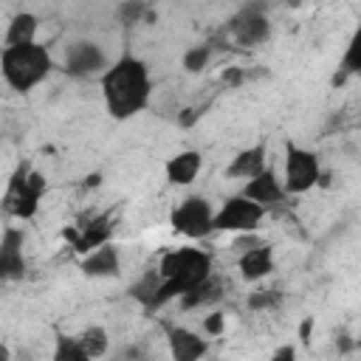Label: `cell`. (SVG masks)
<instances>
[{
	"label": "cell",
	"mask_w": 361,
	"mask_h": 361,
	"mask_svg": "<svg viewBox=\"0 0 361 361\" xmlns=\"http://www.w3.org/2000/svg\"><path fill=\"white\" fill-rule=\"evenodd\" d=\"M228 34L234 37L237 45L243 48H257L271 37V20H268V6L265 3H248L243 6L231 23H228Z\"/></svg>",
	"instance_id": "obj_9"
},
{
	"label": "cell",
	"mask_w": 361,
	"mask_h": 361,
	"mask_svg": "<svg viewBox=\"0 0 361 361\" xmlns=\"http://www.w3.org/2000/svg\"><path fill=\"white\" fill-rule=\"evenodd\" d=\"M166 350H169L172 361H203L209 341L203 338V333H195L180 324H169L166 327Z\"/></svg>",
	"instance_id": "obj_11"
},
{
	"label": "cell",
	"mask_w": 361,
	"mask_h": 361,
	"mask_svg": "<svg viewBox=\"0 0 361 361\" xmlns=\"http://www.w3.org/2000/svg\"><path fill=\"white\" fill-rule=\"evenodd\" d=\"M262 220H265V209L262 206L251 203L243 195H231L214 212L212 228L214 231H228V234H254Z\"/></svg>",
	"instance_id": "obj_7"
},
{
	"label": "cell",
	"mask_w": 361,
	"mask_h": 361,
	"mask_svg": "<svg viewBox=\"0 0 361 361\" xmlns=\"http://www.w3.org/2000/svg\"><path fill=\"white\" fill-rule=\"evenodd\" d=\"M158 288H161V274H158L155 268H149V271H144V274L130 285V296H133V299H135L147 313H152V305H155Z\"/></svg>",
	"instance_id": "obj_20"
},
{
	"label": "cell",
	"mask_w": 361,
	"mask_h": 361,
	"mask_svg": "<svg viewBox=\"0 0 361 361\" xmlns=\"http://www.w3.org/2000/svg\"><path fill=\"white\" fill-rule=\"evenodd\" d=\"M82 274L90 276V279H110V276H118L121 274V251L113 245V243H104L99 245L96 251L85 254L82 259Z\"/></svg>",
	"instance_id": "obj_14"
},
{
	"label": "cell",
	"mask_w": 361,
	"mask_h": 361,
	"mask_svg": "<svg viewBox=\"0 0 361 361\" xmlns=\"http://www.w3.org/2000/svg\"><path fill=\"white\" fill-rule=\"evenodd\" d=\"M268 361H296V347L293 344H279Z\"/></svg>",
	"instance_id": "obj_28"
},
{
	"label": "cell",
	"mask_w": 361,
	"mask_h": 361,
	"mask_svg": "<svg viewBox=\"0 0 361 361\" xmlns=\"http://www.w3.org/2000/svg\"><path fill=\"white\" fill-rule=\"evenodd\" d=\"M37 28H39V20L37 14L31 11H17L6 28V45H28V42H37Z\"/></svg>",
	"instance_id": "obj_19"
},
{
	"label": "cell",
	"mask_w": 361,
	"mask_h": 361,
	"mask_svg": "<svg viewBox=\"0 0 361 361\" xmlns=\"http://www.w3.org/2000/svg\"><path fill=\"white\" fill-rule=\"evenodd\" d=\"M262 169H268V147H265V144H254V147L240 149V152L228 161L226 178L251 180V178H257Z\"/></svg>",
	"instance_id": "obj_15"
},
{
	"label": "cell",
	"mask_w": 361,
	"mask_h": 361,
	"mask_svg": "<svg viewBox=\"0 0 361 361\" xmlns=\"http://www.w3.org/2000/svg\"><path fill=\"white\" fill-rule=\"evenodd\" d=\"M226 330V316L223 313H209V316H203V336H220Z\"/></svg>",
	"instance_id": "obj_27"
},
{
	"label": "cell",
	"mask_w": 361,
	"mask_h": 361,
	"mask_svg": "<svg viewBox=\"0 0 361 361\" xmlns=\"http://www.w3.org/2000/svg\"><path fill=\"white\" fill-rule=\"evenodd\" d=\"M200 166H203V155L197 149H180L172 158H166L164 175L172 186H189L200 175Z\"/></svg>",
	"instance_id": "obj_16"
},
{
	"label": "cell",
	"mask_w": 361,
	"mask_h": 361,
	"mask_svg": "<svg viewBox=\"0 0 361 361\" xmlns=\"http://www.w3.org/2000/svg\"><path fill=\"white\" fill-rule=\"evenodd\" d=\"M0 361H8V347L0 344Z\"/></svg>",
	"instance_id": "obj_32"
},
{
	"label": "cell",
	"mask_w": 361,
	"mask_h": 361,
	"mask_svg": "<svg viewBox=\"0 0 361 361\" xmlns=\"http://www.w3.org/2000/svg\"><path fill=\"white\" fill-rule=\"evenodd\" d=\"M180 62H183V71H186V73H200V71L212 62V45L203 42V45H192V48H186Z\"/></svg>",
	"instance_id": "obj_23"
},
{
	"label": "cell",
	"mask_w": 361,
	"mask_h": 361,
	"mask_svg": "<svg viewBox=\"0 0 361 361\" xmlns=\"http://www.w3.org/2000/svg\"><path fill=\"white\" fill-rule=\"evenodd\" d=\"M54 71L51 51L39 42L6 45L0 51V73L14 93H31Z\"/></svg>",
	"instance_id": "obj_3"
},
{
	"label": "cell",
	"mask_w": 361,
	"mask_h": 361,
	"mask_svg": "<svg viewBox=\"0 0 361 361\" xmlns=\"http://www.w3.org/2000/svg\"><path fill=\"white\" fill-rule=\"evenodd\" d=\"M110 361H158L155 353L149 350L147 341H135V344H127L121 350H116V355Z\"/></svg>",
	"instance_id": "obj_25"
},
{
	"label": "cell",
	"mask_w": 361,
	"mask_h": 361,
	"mask_svg": "<svg viewBox=\"0 0 361 361\" xmlns=\"http://www.w3.org/2000/svg\"><path fill=\"white\" fill-rule=\"evenodd\" d=\"M178 299H180V307H183V310H197V307L214 305V302L223 299V282L212 274V276H206L200 285H195L192 290H186V293L178 296Z\"/></svg>",
	"instance_id": "obj_18"
},
{
	"label": "cell",
	"mask_w": 361,
	"mask_h": 361,
	"mask_svg": "<svg viewBox=\"0 0 361 361\" xmlns=\"http://www.w3.org/2000/svg\"><path fill=\"white\" fill-rule=\"evenodd\" d=\"M214 220V209L203 195H189L180 203H175V209L169 212V226L175 234L186 237V240H203L209 237Z\"/></svg>",
	"instance_id": "obj_6"
},
{
	"label": "cell",
	"mask_w": 361,
	"mask_h": 361,
	"mask_svg": "<svg viewBox=\"0 0 361 361\" xmlns=\"http://www.w3.org/2000/svg\"><path fill=\"white\" fill-rule=\"evenodd\" d=\"M237 271H240V276H243L245 282H259V279H265V276L274 271V251H271V245L259 243V245L243 251V254L237 257Z\"/></svg>",
	"instance_id": "obj_17"
},
{
	"label": "cell",
	"mask_w": 361,
	"mask_h": 361,
	"mask_svg": "<svg viewBox=\"0 0 361 361\" xmlns=\"http://www.w3.org/2000/svg\"><path fill=\"white\" fill-rule=\"evenodd\" d=\"M104 110L116 121H127L147 110L152 96V79L144 59L135 54H121L116 62L107 65V71L99 76Z\"/></svg>",
	"instance_id": "obj_1"
},
{
	"label": "cell",
	"mask_w": 361,
	"mask_h": 361,
	"mask_svg": "<svg viewBox=\"0 0 361 361\" xmlns=\"http://www.w3.org/2000/svg\"><path fill=\"white\" fill-rule=\"evenodd\" d=\"M76 338H79V344H82V350L96 361V358H104L107 353H110V333L102 327V324H87V327H82L79 333H76Z\"/></svg>",
	"instance_id": "obj_21"
},
{
	"label": "cell",
	"mask_w": 361,
	"mask_h": 361,
	"mask_svg": "<svg viewBox=\"0 0 361 361\" xmlns=\"http://www.w3.org/2000/svg\"><path fill=\"white\" fill-rule=\"evenodd\" d=\"M155 271L161 274V288H158L152 310L164 307L169 299L183 296L186 290L200 285L206 276H212V254L203 248H192V245L172 248L158 259Z\"/></svg>",
	"instance_id": "obj_2"
},
{
	"label": "cell",
	"mask_w": 361,
	"mask_h": 361,
	"mask_svg": "<svg viewBox=\"0 0 361 361\" xmlns=\"http://www.w3.org/2000/svg\"><path fill=\"white\" fill-rule=\"evenodd\" d=\"M25 234L17 226H6L0 234V282H17L28 274Z\"/></svg>",
	"instance_id": "obj_10"
},
{
	"label": "cell",
	"mask_w": 361,
	"mask_h": 361,
	"mask_svg": "<svg viewBox=\"0 0 361 361\" xmlns=\"http://www.w3.org/2000/svg\"><path fill=\"white\" fill-rule=\"evenodd\" d=\"M144 11H147V6H144V3H121V6H118V17H121V23H124V25L138 23V20L144 17Z\"/></svg>",
	"instance_id": "obj_26"
},
{
	"label": "cell",
	"mask_w": 361,
	"mask_h": 361,
	"mask_svg": "<svg viewBox=\"0 0 361 361\" xmlns=\"http://www.w3.org/2000/svg\"><path fill=\"white\" fill-rule=\"evenodd\" d=\"M107 54L102 51L99 42L93 39H73L65 45L62 54V71L73 79H90V76H102L107 71Z\"/></svg>",
	"instance_id": "obj_8"
},
{
	"label": "cell",
	"mask_w": 361,
	"mask_h": 361,
	"mask_svg": "<svg viewBox=\"0 0 361 361\" xmlns=\"http://www.w3.org/2000/svg\"><path fill=\"white\" fill-rule=\"evenodd\" d=\"M223 79L231 82V85H237V82L243 79V73H240V71H228V73H223Z\"/></svg>",
	"instance_id": "obj_30"
},
{
	"label": "cell",
	"mask_w": 361,
	"mask_h": 361,
	"mask_svg": "<svg viewBox=\"0 0 361 361\" xmlns=\"http://www.w3.org/2000/svg\"><path fill=\"white\" fill-rule=\"evenodd\" d=\"M243 197H248L251 203H257V206H262L265 212L271 209V206H279V203H285V186H282V180H279V175L268 166V169H262L257 178H251V180H245V186H243V192H240Z\"/></svg>",
	"instance_id": "obj_12"
},
{
	"label": "cell",
	"mask_w": 361,
	"mask_h": 361,
	"mask_svg": "<svg viewBox=\"0 0 361 361\" xmlns=\"http://www.w3.org/2000/svg\"><path fill=\"white\" fill-rule=\"evenodd\" d=\"M279 305H282V293L274 290V288H262V290L248 293V307L251 310H276Z\"/></svg>",
	"instance_id": "obj_24"
},
{
	"label": "cell",
	"mask_w": 361,
	"mask_h": 361,
	"mask_svg": "<svg viewBox=\"0 0 361 361\" xmlns=\"http://www.w3.org/2000/svg\"><path fill=\"white\" fill-rule=\"evenodd\" d=\"M45 186H48L45 178L37 169H31L28 164H20L6 183L3 209L17 220H31L39 209V197H42Z\"/></svg>",
	"instance_id": "obj_4"
},
{
	"label": "cell",
	"mask_w": 361,
	"mask_h": 361,
	"mask_svg": "<svg viewBox=\"0 0 361 361\" xmlns=\"http://www.w3.org/2000/svg\"><path fill=\"white\" fill-rule=\"evenodd\" d=\"M51 361H93L76 336H65V333H56L54 338V350H51Z\"/></svg>",
	"instance_id": "obj_22"
},
{
	"label": "cell",
	"mask_w": 361,
	"mask_h": 361,
	"mask_svg": "<svg viewBox=\"0 0 361 361\" xmlns=\"http://www.w3.org/2000/svg\"><path fill=\"white\" fill-rule=\"evenodd\" d=\"M110 237H113V217H110L107 212H102V214H93L87 223H82V226L76 228V237H73L71 245H73L79 254H90V251H96L99 245L113 243Z\"/></svg>",
	"instance_id": "obj_13"
},
{
	"label": "cell",
	"mask_w": 361,
	"mask_h": 361,
	"mask_svg": "<svg viewBox=\"0 0 361 361\" xmlns=\"http://www.w3.org/2000/svg\"><path fill=\"white\" fill-rule=\"evenodd\" d=\"M99 180H102L99 175H87V178H85V186H99Z\"/></svg>",
	"instance_id": "obj_31"
},
{
	"label": "cell",
	"mask_w": 361,
	"mask_h": 361,
	"mask_svg": "<svg viewBox=\"0 0 361 361\" xmlns=\"http://www.w3.org/2000/svg\"><path fill=\"white\" fill-rule=\"evenodd\" d=\"M285 195H305L316 183H322V161L313 149H305L293 141L285 144V166H282Z\"/></svg>",
	"instance_id": "obj_5"
},
{
	"label": "cell",
	"mask_w": 361,
	"mask_h": 361,
	"mask_svg": "<svg viewBox=\"0 0 361 361\" xmlns=\"http://www.w3.org/2000/svg\"><path fill=\"white\" fill-rule=\"evenodd\" d=\"M310 324H313V319H305V322H302V341H305V344L310 341Z\"/></svg>",
	"instance_id": "obj_29"
}]
</instances>
